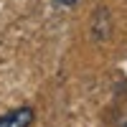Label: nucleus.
I'll return each instance as SVG.
<instances>
[{"instance_id": "f257e3e1", "label": "nucleus", "mask_w": 127, "mask_h": 127, "mask_svg": "<svg viewBox=\"0 0 127 127\" xmlns=\"http://www.w3.org/2000/svg\"><path fill=\"white\" fill-rule=\"evenodd\" d=\"M36 120V112L23 104V107H15L5 114H0V127H31Z\"/></svg>"}, {"instance_id": "f03ea898", "label": "nucleus", "mask_w": 127, "mask_h": 127, "mask_svg": "<svg viewBox=\"0 0 127 127\" xmlns=\"http://www.w3.org/2000/svg\"><path fill=\"white\" fill-rule=\"evenodd\" d=\"M56 3H59V5H66V8H71V5H76L79 0H56Z\"/></svg>"}]
</instances>
